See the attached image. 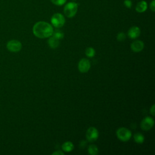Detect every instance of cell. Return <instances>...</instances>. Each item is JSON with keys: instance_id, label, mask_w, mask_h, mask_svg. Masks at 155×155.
<instances>
[{"instance_id": "1", "label": "cell", "mask_w": 155, "mask_h": 155, "mask_svg": "<svg viewBox=\"0 0 155 155\" xmlns=\"http://www.w3.org/2000/svg\"><path fill=\"white\" fill-rule=\"evenodd\" d=\"M53 32V27L48 22L39 21L33 27V33L39 38H47L50 37Z\"/></svg>"}, {"instance_id": "2", "label": "cell", "mask_w": 155, "mask_h": 155, "mask_svg": "<svg viewBox=\"0 0 155 155\" xmlns=\"http://www.w3.org/2000/svg\"><path fill=\"white\" fill-rule=\"evenodd\" d=\"M117 137L122 142H127L130 140L131 137V132L128 128L125 127L119 128L116 131Z\"/></svg>"}, {"instance_id": "3", "label": "cell", "mask_w": 155, "mask_h": 155, "mask_svg": "<svg viewBox=\"0 0 155 155\" xmlns=\"http://www.w3.org/2000/svg\"><path fill=\"white\" fill-rule=\"evenodd\" d=\"M78 4L75 2H68L64 7V12L65 15L68 18L73 17L77 13Z\"/></svg>"}, {"instance_id": "4", "label": "cell", "mask_w": 155, "mask_h": 155, "mask_svg": "<svg viewBox=\"0 0 155 155\" xmlns=\"http://www.w3.org/2000/svg\"><path fill=\"white\" fill-rule=\"evenodd\" d=\"M65 22L64 16L61 13L54 14L51 18V22L52 25L56 28L62 27Z\"/></svg>"}, {"instance_id": "5", "label": "cell", "mask_w": 155, "mask_h": 155, "mask_svg": "<svg viewBox=\"0 0 155 155\" xmlns=\"http://www.w3.org/2000/svg\"><path fill=\"white\" fill-rule=\"evenodd\" d=\"M7 50L11 52L16 53L19 51L22 48V44L20 41L15 39L10 40L6 44Z\"/></svg>"}, {"instance_id": "6", "label": "cell", "mask_w": 155, "mask_h": 155, "mask_svg": "<svg viewBox=\"0 0 155 155\" xmlns=\"http://www.w3.org/2000/svg\"><path fill=\"white\" fill-rule=\"evenodd\" d=\"M99 137V132L94 127H90L86 132V138L90 142L96 141Z\"/></svg>"}, {"instance_id": "7", "label": "cell", "mask_w": 155, "mask_h": 155, "mask_svg": "<svg viewBox=\"0 0 155 155\" xmlns=\"http://www.w3.org/2000/svg\"><path fill=\"white\" fill-rule=\"evenodd\" d=\"M154 119L149 116L145 117L140 123V127L143 130L148 131L154 125Z\"/></svg>"}, {"instance_id": "8", "label": "cell", "mask_w": 155, "mask_h": 155, "mask_svg": "<svg viewBox=\"0 0 155 155\" xmlns=\"http://www.w3.org/2000/svg\"><path fill=\"white\" fill-rule=\"evenodd\" d=\"M90 62L85 58H82L78 63V69L81 73H87L90 70Z\"/></svg>"}, {"instance_id": "9", "label": "cell", "mask_w": 155, "mask_h": 155, "mask_svg": "<svg viewBox=\"0 0 155 155\" xmlns=\"http://www.w3.org/2000/svg\"><path fill=\"white\" fill-rule=\"evenodd\" d=\"M144 47V44L142 41L136 40L131 44V48L134 52H140L143 50Z\"/></svg>"}, {"instance_id": "10", "label": "cell", "mask_w": 155, "mask_h": 155, "mask_svg": "<svg viewBox=\"0 0 155 155\" xmlns=\"http://www.w3.org/2000/svg\"><path fill=\"white\" fill-rule=\"evenodd\" d=\"M140 34V30L138 27L133 26L131 27L128 31V36L131 39H136L139 36Z\"/></svg>"}, {"instance_id": "11", "label": "cell", "mask_w": 155, "mask_h": 155, "mask_svg": "<svg viewBox=\"0 0 155 155\" xmlns=\"http://www.w3.org/2000/svg\"><path fill=\"white\" fill-rule=\"evenodd\" d=\"M147 8V4L146 1H142L139 2L136 6V10L139 13L144 12Z\"/></svg>"}, {"instance_id": "12", "label": "cell", "mask_w": 155, "mask_h": 155, "mask_svg": "<svg viewBox=\"0 0 155 155\" xmlns=\"http://www.w3.org/2000/svg\"><path fill=\"white\" fill-rule=\"evenodd\" d=\"M74 148V145L71 142L67 141L64 142L62 145V149L65 152H70Z\"/></svg>"}, {"instance_id": "13", "label": "cell", "mask_w": 155, "mask_h": 155, "mask_svg": "<svg viewBox=\"0 0 155 155\" xmlns=\"http://www.w3.org/2000/svg\"><path fill=\"white\" fill-rule=\"evenodd\" d=\"M48 44L51 48H56L59 45V40L51 36L48 40Z\"/></svg>"}, {"instance_id": "14", "label": "cell", "mask_w": 155, "mask_h": 155, "mask_svg": "<svg viewBox=\"0 0 155 155\" xmlns=\"http://www.w3.org/2000/svg\"><path fill=\"white\" fill-rule=\"evenodd\" d=\"M144 136L142 133H137L134 135V140L137 143H142L144 142Z\"/></svg>"}, {"instance_id": "15", "label": "cell", "mask_w": 155, "mask_h": 155, "mask_svg": "<svg viewBox=\"0 0 155 155\" xmlns=\"http://www.w3.org/2000/svg\"><path fill=\"white\" fill-rule=\"evenodd\" d=\"M88 152L91 155H96L99 153L98 148L95 145H90L88 148Z\"/></svg>"}, {"instance_id": "16", "label": "cell", "mask_w": 155, "mask_h": 155, "mask_svg": "<svg viewBox=\"0 0 155 155\" xmlns=\"http://www.w3.org/2000/svg\"><path fill=\"white\" fill-rule=\"evenodd\" d=\"M51 36L55 38L56 39L60 40L64 38V33L59 30H56L53 31Z\"/></svg>"}, {"instance_id": "17", "label": "cell", "mask_w": 155, "mask_h": 155, "mask_svg": "<svg viewBox=\"0 0 155 155\" xmlns=\"http://www.w3.org/2000/svg\"><path fill=\"white\" fill-rule=\"evenodd\" d=\"M85 55L88 58H93L95 55V50L92 47H88L85 50Z\"/></svg>"}, {"instance_id": "18", "label": "cell", "mask_w": 155, "mask_h": 155, "mask_svg": "<svg viewBox=\"0 0 155 155\" xmlns=\"http://www.w3.org/2000/svg\"><path fill=\"white\" fill-rule=\"evenodd\" d=\"M51 2L56 5H62L67 1V0H50Z\"/></svg>"}, {"instance_id": "19", "label": "cell", "mask_w": 155, "mask_h": 155, "mask_svg": "<svg viewBox=\"0 0 155 155\" xmlns=\"http://www.w3.org/2000/svg\"><path fill=\"white\" fill-rule=\"evenodd\" d=\"M125 39V35L123 32H120L117 35V39L119 41H123Z\"/></svg>"}, {"instance_id": "20", "label": "cell", "mask_w": 155, "mask_h": 155, "mask_svg": "<svg viewBox=\"0 0 155 155\" xmlns=\"http://www.w3.org/2000/svg\"><path fill=\"white\" fill-rule=\"evenodd\" d=\"M124 5L127 8H131L132 6V2L130 0H125L124 1Z\"/></svg>"}, {"instance_id": "21", "label": "cell", "mask_w": 155, "mask_h": 155, "mask_svg": "<svg viewBox=\"0 0 155 155\" xmlns=\"http://www.w3.org/2000/svg\"><path fill=\"white\" fill-rule=\"evenodd\" d=\"M154 2H155V1H154V0H153V1H151V2L150 3V9H151L153 12H154V11H155V5H154Z\"/></svg>"}, {"instance_id": "22", "label": "cell", "mask_w": 155, "mask_h": 155, "mask_svg": "<svg viewBox=\"0 0 155 155\" xmlns=\"http://www.w3.org/2000/svg\"><path fill=\"white\" fill-rule=\"evenodd\" d=\"M154 104H153L152 106H151V107L150 108V113L151 114V115L152 116H154V114H155V110H154Z\"/></svg>"}, {"instance_id": "23", "label": "cell", "mask_w": 155, "mask_h": 155, "mask_svg": "<svg viewBox=\"0 0 155 155\" xmlns=\"http://www.w3.org/2000/svg\"><path fill=\"white\" fill-rule=\"evenodd\" d=\"M52 155H64V153L63 151L59 150V151H56L55 152H53L52 153Z\"/></svg>"}, {"instance_id": "24", "label": "cell", "mask_w": 155, "mask_h": 155, "mask_svg": "<svg viewBox=\"0 0 155 155\" xmlns=\"http://www.w3.org/2000/svg\"><path fill=\"white\" fill-rule=\"evenodd\" d=\"M73 1H76V0H73Z\"/></svg>"}]
</instances>
